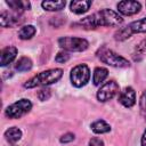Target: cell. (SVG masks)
<instances>
[{
  "instance_id": "1",
  "label": "cell",
  "mask_w": 146,
  "mask_h": 146,
  "mask_svg": "<svg viewBox=\"0 0 146 146\" xmlns=\"http://www.w3.org/2000/svg\"><path fill=\"white\" fill-rule=\"evenodd\" d=\"M123 18L111 9L99 10L80 21L86 29H96L98 26H119L122 24Z\"/></svg>"
},
{
  "instance_id": "2",
  "label": "cell",
  "mask_w": 146,
  "mask_h": 146,
  "mask_svg": "<svg viewBox=\"0 0 146 146\" xmlns=\"http://www.w3.org/2000/svg\"><path fill=\"white\" fill-rule=\"evenodd\" d=\"M63 75V70L62 68H51L43 71L39 73L38 75L31 78L29 81L24 83L25 88H34L36 86H48L57 82Z\"/></svg>"
},
{
  "instance_id": "3",
  "label": "cell",
  "mask_w": 146,
  "mask_h": 146,
  "mask_svg": "<svg viewBox=\"0 0 146 146\" xmlns=\"http://www.w3.org/2000/svg\"><path fill=\"white\" fill-rule=\"evenodd\" d=\"M98 57L103 63L114 66V67H129L130 66V63L128 62V59H125L124 57L120 56L119 54L114 52L111 49L103 48L98 52Z\"/></svg>"
},
{
  "instance_id": "4",
  "label": "cell",
  "mask_w": 146,
  "mask_h": 146,
  "mask_svg": "<svg viewBox=\"0 0 146 146\" xmlns=\"http://www.w3.org/2000/svg\"><path fill=\"white\" fill-rule=\"evenodd\" d=\"M71 81L72 84L74 87H83L88 83L89 79H90V71L89 67L86 64H80L76 65L75 67H73V70L71 71Z\"/></svg>"
},
{
  "instance_id": "5",
  "label": "cell",
  "mask_w": 146,
  "mask_h": 146,
  "mask_svg": "<svg viewBox=\"0 0 146 146\" xmlns=\"http://www.w3.org/2000/svg\"><path fill=\"white\" fill-rule=\"evenodd\" d=\"M59 47H62L65 50L70 51H83L88 48L89 42L86 39L82 38H75V36H64L58 40Z\"/></svg>"
},
{
  "instance_id": "6",
  "label": "cell",
  "mask_w": 146,
  "mask_h": 146,
  "mask_svg": "<svg viewBox=\"0 0 146 146\" xmlns=\"http://www.w3.org/2000/svg\"><path fill=\"white\" fill-rule=\"evenodd\" d=\"M31 108H32V103L29 99L23 98L8 106L6 110V115L9 119H19L26 113H29Z\"/></svg>"
},
{
  "instance_id": "7",
  "label": "cell",
  "mask_w": 146,
  "mask_h": 146,
  "mask_svg": "<svg viewBox=\"0 0 146 146\" xmlns=\"http://www.w3.org/2000/svg\"><path fill=\"white\" fill-rule=\"evenodd\" d=\"M117 94H119V84L114 80H111L99 88V90L97 91V98L99 102H107Z\"/></svg>"
},
{
  "instance_id": "8",
  "label": "cell",
  "mask_w": 146,
  "mask_h": 146,
  "mask_svg": "<svg viewBox=\"0 0 146 146\" xmlns=\"http://www.w3.org/2000/svg\"><path fill=\"white\" fill-rule=\"evenodd\" d=\"M140 8L141 5L138 1H121L117 3V10L125 16H131L139 13Z\"/></svg>"
},
{
  "instance_id": "9",
  "label": "cell",
  "mask_w": 146,
  "mask_h": 146,
  "mask_svg": "<svg viewBox=\"0 0 146 146\" xmlns=\"http://www.w3.org/2000/svg\"><path fill=\"white\" fill-rule=\"evenodd\" d=\"M119 102L124 106V107H132L136 104V92L131 87L124 88L123 91H121L119 96Z\"/></svg>"
},
{
  "instance_id": "10",
  "label": "cell",
  "mask_w": 146,
  "mask_h": 146,
  "mask_svg": "<svg viewBox=\"0 0 146 146\" xmlns=\"http://www.w3.org/2000/svg\"><path fill=\"white\" fill-rule=\"evenodd\" d=\"M23 22V19H19V14H11L7 11H2L0 15V24L2 27H9L18 25Z\"/></svg>"
},
{
  "instance_id": "11",
  "label": "cell",
  "mask_w": 146,
  "mask_h": 146,
  "mask_svg": "<svg viewBox=\"0 0 146 146\" xmlns=\"http://www.w3.org/2000/svg\"><path fill=\"white\" fill-rule=\"evenodd\" d=\"M17 55V49L13 46H8L6 48L2 49L1 51V62H0V65L1 66H6L8 65L9 63H11L15 57Z\"/></svg>"
},
{
  "instance_id": "12",
  "label": "cell",
  "mask_w": 146,
  "mask_h": 146,
  "mask_svg": "<svg viewBox=\"0 0 146 146\" xmlns=\"http://www.w3.org/2000/svg\"><path fill=\"white\" fill-rule=\"evenodd\" d=\"M91 6V1H86V0H74L71 2L70 8L73 13L75 14H84L88 11V9Z\"/></svg>"
},
{
  "instance_id": "13",
  "label": "cell",
  "mask_w": 146,
  "mask_h": 146,
  "mask_svg": "<svg viewBox=\"0 0 146 146\" xmlns=\"http://www.w3.org/2000/svg\"><path fill=\"white\" fill-rule=\"evenodd\" d=\"M6 3L13 9L15 10L17 14H21L23 10L25 9H30L31 7V3L29 1H18V0H9V1H6Z\"/></svg>"
},
{
  "instance_id": "14",
  "label": "cell",
  "mask_w": 146,
  "mask_h": 146,
  "mask_svg": "<svg viewBox=\"0 0 146 146\" xmlns=\"http://www.w3.org/2000/svg\"><path fill=\"white\" fill-rule=\"evenodd\" d=\"M5 137H6V139H7L9 143L15 144V143H17V141L22 138V131H21L18 128H16V127H11V128H9L8 130H6Z\"/></svg>"
},
{
  "instance_id": "15",
  "label": "cell",
  "mask_w": 146,
  "mask_h": 146,
  "mask_svg": "<svg viewBox=\"0 0 146 146\" xmlns=\"http://www.w3.org/2000/svg\"><path fill=\"white\" fill-rule=\"evenodd\" d=\"M108 75V71L105 67H96L94 71V75H92V82L95 86L100 84Z\"/></svg>"
},
{
  "instance_id": "16",
  "label": "cell",
  "mask_w": 146,
  "mask_h": 146,
  "mask_svg": "<svg viewBox=\"0 0 146 146\" xmlns=\"http://www.w3.org/2000/svg\"><path fill=\"white\" fill-rule=\"evenodd\" d=\"M91 130L95 133H105L111 130V125L106 123L104 120H97L94 123H91Z\"/></svg>"
},
{
  "instance_id": "17",
  "label": "cell",
  "mask_w": 146,
  "mask_h": 146,
  "mask_svg": "<svg viewBox=\"0 0 146 146\" xmlns=\"http://www.w3.org/2000/svg\"><path fill=\"white\" fill-rule=\"evenodd\" d=\"M15 68L18 72H27L32 68V60L29 57H22L16 62Z\"/></svg>"
},
{
  "instance_id": "18",
  "label": "cell",
  "mask_w": 146,
  "mask_h": 146,
  "mask_svg": "<svg viewBox=\"0 0 146 146\" xmlns=\"http://www.w3.org/2000/svg\"><path fill=\"white\" fill-rule=\"evenodd\" d=\"M42 7L48 11H58L65 7V1H43Z\"/></svg>"
},
{
  "instance_id": "19",
  "label": "cell",
  "mask_w": 146,
  "mask_h": 146,
  "mask_svg": "<svg viewBox=\"0 0 146 146\" xmlns=\"http://www.w3.org/2000/svg\"><path fill=\"white\" fill-rule=\"evenodd\" d=\"M129 27L132 33H146V17L132 22L129 24Z\"/></svg>"
},
{
  "instance_id": "20",
  "label": "cell",
  "mask_w": 146,
  "mask_h": 146,
  "mask_svg": "<svg viewBox=\"0 0 146 146\" xmlns=\"http://www.w3.org/2000/svg\"><path fill=\"white\" fill-rule=\"evenodd\" d=\"M35 32H36V30L33 25H25L19 30L18 36L22 40H27V39H31L35 34Z\"/></svg>"
},
{
  "instance_id": "21",
  "label": "cell",
  "mask_w": 146,
  "mask_h": 146,
  "mask_svg": "<svg viewBox=\"0 0 146 146\" xmlns=\"http://www.w3.org/2000/svg\"><path fill=\"white\" fill-rule=\"evenodd\" d=\"M132 34V32H131V30H130V27H129V25L128 26H124V27H122V29H120L116 33H115V39L116 40H125V39H128L130 35Z\"/></svg>"
},
{
  "instance_id": "22",
  "label": "cell",
  "mask_w": 146,
  "mask_h": 146,
  "mask_svg": "<svg viewBox=\"0 0 146 146\" xmlns=\"http://www.w3.org/2000/svg\"><path fill=\"white\" fill-rule=\"evenodd\" d=\"M68 59H70V55L67 52H64V51L58 52L56 55V57H55V60L57 63H66Z\"/></svg>"
},
{
  "instance_id": "23",
  "label": "cell",
  "mask_w": 146,
  "mask_h": 146,
  "mask_svg": "<svg viewBox=\"0 0 146 146\" xmlns=\"http://www.w3.org/2000/svg\"><path fill=\"white\" fill-rule=\"evenodd\" d=\"M50 96H51V91H50V89H48V88L41 89V90L39 91V94H38V97H39L40 100H47V99L50 98Z\"/></svg>"
},
{
  "instance_id": "24",
  "label": "cell",
  "mask_w": 146,
  "mask_h": 146,
  "mask_svg": "<svg viewBox=\"0 0 146 146\" xmlns=\"http://www.w3.org/2000/svg\"><path fill=\"white\" fill-rule=\"evenodd\" d=\"M74 133H71V132H67V133H65V135H63L62 137H60V143H64V144H66V143H71V141H73L74 140Z\"/></svg>"
},
{
  "instance_id": "25",
  "label": "cell",
  "mask_w": 146,
  "mask_h": 146,
  "mask_svg": "<svg viewBox=\"0 0 146 146\" xmlns=\"http://www.w3.org/2000/svg\"><path fill=\"white\" fill-rule=\"evenodd\" d=\"M89 146H104V141L97 137H94L89 140Z\"/></svg>"
},
{
  "instance_id": "26",
  "label": "cell",
  "mask_w": 146,
  "mask_h": 146,
  "mask_svg": "<svg viewBox=\"0 0 146 146\" xmlns=\"http://www.w3.org/2000/svg\"><path fill=\"white\" fill-rule=\"evenodd\" d=\"M139 105H140V108L143 111H146V91L143 92V95L140 97V100H139Z\"/></svg>"
},
{
  "instance_id": "27",
  "label": "cell",
  "mask_w": 146,
  "mask_h": 146,
  "mask_svg": "<svg viewBox=\"0 0 146 146\" xmlns=\"http://www.w3.org/2000/svg\"><path fill=\"white\" fill-rule=\"evenodd\" d=\"M141 146H146V130L141 136Z\"/></svg>"
}]
</instances>
